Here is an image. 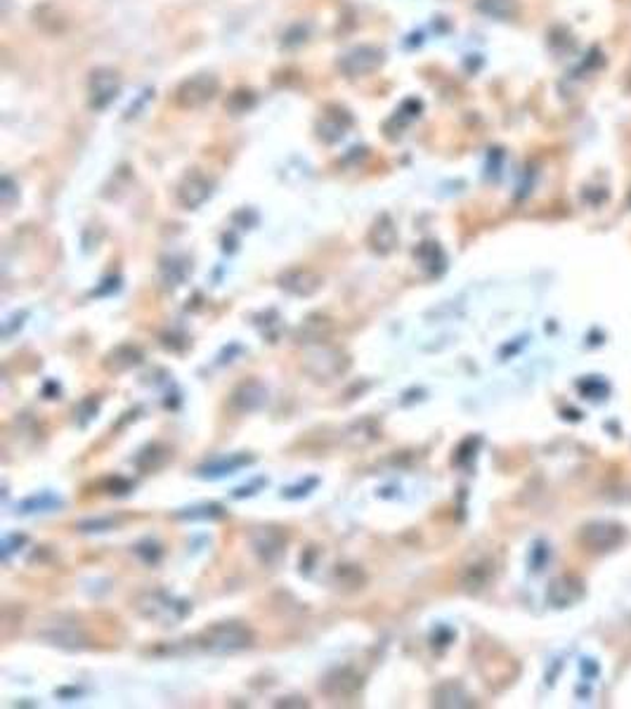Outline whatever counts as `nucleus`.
I'll list each match as a JSON object with an SVG mask.
<instances>
[{"instance_id":"obj_1","label":"nucleus","mask_w":631,"mask_h":709,"mask_svg":"<svg viewBox=\"0 0 631 709\" xmlns=\"http://www.w3.org/2000/svg\"><path fill=\"white\" fill-rule=\"evenodd\" d=\"M201 646L210 653H234L251 646V634L239 625H216L201 634Z\"/></svg>"},{"instance_id":"obj_2","label":"nucleus","mask_w":631,"mask_h":709,"mask_svg":"<svg viewBox=\"0 0 631 709\" xmlns=\"http://www.w3.org/2000/svg\"><path fill=\"white\" fill-rule=\"evenodd\" d=\"M217 88H220V83L213 74H197V76H190L180 83V88L176 91V102L183 109H199L216 98Z\"/></svg>"},{"instance_id":"obj_3","label":"nucleus","mask_w":631,"mask_h":709,"mask_svg":"<svg viewBox=\"0 0 631 709\" xmlns=\"http://www.w3.org/2000/svg\"><path fill=\"white\" fill-rule=\"evenodd\" d=\"M383 62V52L374 45H359L352 48L351 52H345L338 62V69L343 71L348 78H359L367 74H374Z\"/></svg>"},{"instance_id":"obj_4","label":"nucleus","mask_w":631,"mask_h":709,"mask_svg":"<svg viewBox=\"0 0 631 709\" xmlns=\"http://www.w3.org/2000/svg\"><path fill=\"white\" fill-rule=\"evenodd\" d=\"M625 541V530L615 523H589L582 530V544L594 554H605Z\"/></svg>"},{"instance_id":"obj_5","label":"nucleus","mask_w":631,"mask_h":709,"mask_svg":"<svg viewBox=\"0 0 631 709\" xmlns=\"http://www.w3.org/2000/svg\"><path fill=\"white\" fill-rule=\"evenodd\" d=\"M121 78L114 69L92 71L91 83H88V95H91L92 109H105L119 98Z\"/></svg>"},{"instance_id":"obj_6","label":"nucleus","mask_w":631,"mask_h":709,"mask_svg":"<svg viewBox=\"0 0 631 709\" xmlns=\"http://www.w3.org/2000/svg\"><path fill=\"white\" fill-rule=\"evenodd\" d=\"M547 596L548 603L556 605V608H570L584 598V582L575 575L556 577L554 582L548 584Z\"/></svg>"},{"instance_id":"obj_7","label":"nucleus","mask_w":631,"mask_h":709,"mask_svg":"<svg viewBox=\"0 0 631 709\" xmlns=\"http://www.w3.org/2000/svg\"><path fill=\"white\" fill-rule=\"evenodd\" d=\"M210 180L201 173H192L183 180L180 190H177V201L185 206V209H199L204 204L206 199L210 197Z\"/></svg>"},{"instance_id":"obj_8","label":"nucleus","mask_w":631,"mask_h":709,"mask_svg":"<svg viewBox=\"0 0 631 709\" xmlns=\"http://www.w3.org/2000/svg\"><path fill=\"white\" fill-rule=\"evenodd\" d=\"M351 128V116L341 109L324 114L322 123H319V135L324 142H336L345 135V130Z\"/></svg>"},{"instance_id":"obj_9","label":"nucleus","mask_w":631,"mask_h":709,"mask_svg":"<svg viewBox=\"0 0 631 709\" xmlns=\"http://www.w3.org/2000/svg\"><path fill=\"white\" fill-rule=\"evenodd\" d=\"M477 12H483L485 17L492 20L509 21L513 17H518L520 3L518 0H476Z\"/></svg>"},{"instance_id":"obj_10","label":"nucleus","mask_w":631,"mask_h":709,"mask_svg":"<svg viewBox=\"0 0 631 709\" xmlns=\"http://www.w3.org/2000/svg\"><path fill=\"white\" fill-rule=\"evenodd\" d=\"M395 241H398V234H395L393 223H390V220L383 216V218H381L372 230L374 248H379V251H390V248L395 246Z\"/></svg>"},{"instance_id":"obj_11","label":"nucleus","mask_w":631,"mask_h":709,"mask_svg":"<svg viewBox=\"0 0 631 709\" xmlns=\"http://www.w3.org/2000/svg\"><path fill=\"white\" fill-rule=\"evenodd\" d=\"M147 601H149V603H154L156 608H154V611L149 608V611L145 612V615H147L149 619H156V615H159V611H162V608H159V605H162V603H159V594H152V596H147ZM170 603H173V598H166V603H163V605H170ZM176 608H177V605H170V608H169V615H170V619H173V622H177V619L185 618L183 612H173Z\"/></svg>"},{"instance_id":"obj_12","label":"nucleus","mask_w":631,"mask_h":709,"mask_svg":"<svg viewBox=\"0 0 631 709\" xmlns=\"http://www.w3.org/2000/svg\"><path fill=\"white\" fill-rule=\"evenodd\" d=\"M246 461H248V459H234V461H232V464H216V466H210V469H206V471H213V473H209V476H225V473H230V471H237L239 466H244Z\"/></svg>"}]
</instances>
